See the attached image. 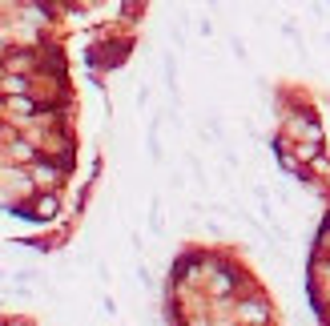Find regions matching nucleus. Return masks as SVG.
Returning <instances> with one entry per match:
<instances>
[{"label": "nucleus", "mask_w": 330, "mask_h": 326, "mask_svg": "<svg viewBox=\"0 0 330 326\" xmlns=\"http://www.w3.org/2000/svg\"><path fill=\"white\" fill-rule=\"evenodd\" d=\"M310 298L318 306V318L330 322V214L314 242V258H310Z\"/></svg>", "instance_id": "1"}]
</instances>
